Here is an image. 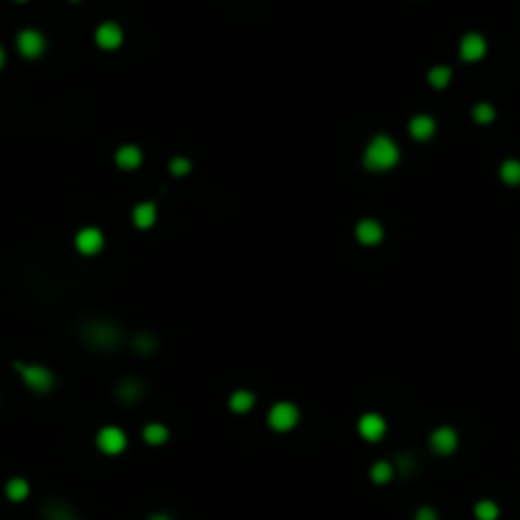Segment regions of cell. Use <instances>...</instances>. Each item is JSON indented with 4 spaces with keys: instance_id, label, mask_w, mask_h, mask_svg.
<instances>
[{
    "instance_id": "obj_20",
    "label": "cell",
    "mask_w": 520,
    "mask_h": 520,
    "mask_svg": "<svg viewBox=\"0 0 520 520\" xmlns=\"http://www.w3.org/2000/svg\"><path fill=\"white\" fill-rule=\"evenodd\" d=\"M370 477L375 484H388L393 480V464L390 461H375L370 469Z\"/></svg>"
},
{
    "instance_id": "obj_29",
    "label": "cell",
    "mask_w": 520,
    "mask_h": 520,
    "mask_svg": "<svg viewBox=\"0 0 520 520\" xmlns=\"http://www.w3.org/2000/svg\"><path fill=\"white\" fill-rule=\"evenodd\" d=\"M148 520H171L169 515H164V513H156V515H151Z\"/></svg>"
},
{
    "instance_id": "obj_14",
    "label": "cell",
    "mask_w": 520,
    "mask_h": 520,
    "mask_svg": "<svg viewBox=\"0 0 520 520\" xmlns=\"http://www.w3.org/2000/svg\"><path fill=\"white\" fill-rule=\"evenodd\" d=\"M141 161H143V153L138 146H123V148H118V153H115V164H118L120 169H125V171L138 169Z\"/></svg>"
},
{
    "instance_id": "obj_18",
    "label": "cell",
    "mask_w": 520,
    "mask_h": 520,
    "mask_svg": "<svg viewBox=\"0 0 520 520\" xmlns=\"http://www.w3.org/2000/svg\"><path fill=\"white\" fill-rule=\"evenodd\" d=\"M253 406H255V393H250V390H238V393L230 395V408L235 413H247Z\"/></svg>"
},
{
    "instance_id": "obj_27",
    "label": "cell",
    "mask_w": 520,
    "mask_h": 520,
    "mask_svg": "<svg viewBox=\"0 0 520 520\" xmlns=\"http://www.w3.org/2000/svg\"><path fill=\"white\" fill-rule=\"evenodd\" d=\"M416 520H438V515L434 507H421V510L416 513Z\"/></svg>"
},
{
    "instance_id": "obj_31",
    "label": "cell",
    "mask_w": 520,
    "mask_h": 520,
    "mask_svg": "<svg viewBox=\"0 0 520 520\" xmlns=\"http://www.w3.org/2000/svg\"><path fill=\"white\" fill-rule=\"evenodd\" d=\"M18 3H26V0H18Z\"/></svg>"
},
{
    "instance_id": "obj_8",
    "label": "cell",
    "mask_w": 520,
    "mask_h": 520,
    "mask_svg": "<svg viewBox=\"0 0 520 520\" xmlns=\"http://www.w3.org/2000/svg\"><path fill=\"white\" fill-rule=\"evenodd\" d=\"M429 446H431L436 454L446 457V454L457 452V446H459V436H457V431H454L452 426H441V429H436V431L431 434V438H429Z\"/></svg>"
},
{
    "instance_id": "obj_7",
    "label": "cell",
    "mask_w": 520,
    "mask_h": 520,
    "mask_svg": "<svg viewBox=\"0 0 520 520\" xmlns=\"http://www.w3.org/2000/svg\"><path fill=\"white\" fill-rule=\"evenodd\" d=\"M95 44L100 46V49H105V52L118 49V46L123 44V29H120L118 23H112V21L100 23V26H97V31H95Z\"/></svg>"
},
{
    "instance_id": "obj_11",
    "label": "cell",
    "mask_w": 520,
    "mask_h": 520,
    "mask_svg": "<svg viewBox=\"0 0 520 520\" xmlns=\"http://www.w3.org/2000/svg\"><path fill=\"white\" fill-rule=\"evenodd\" d=\"M357 429H360L362 438H367V441H380V438L385 436L388 426H385V418L378 416V413H365V416L360 418Z\"/></svg>"
},
{
    "instance_id": "obj_26",
    "label": "cell",
    "mask_w": 520,
    "mask_h": 520,
    "mask_svg": "<svg viewBox=\"0 0 520 520\" xmlns=\"http://www.w3.org/2000/svg\"><path fill=\"white\" fill-rule=\"evenodd\" d=\"M189 171H192V161H189V158L176 156L171 161V174H174V176H186Z\"/></svg>"
},
{
    "instance_id": "obj_12",
    "label": "cell",
    "mask_w": 520,
    "mask_h": 520,
    "mask_svg": "<svg viewBox=\"0 0 520 520\" xmlns=\"http://www.w3.org/2000/svg\"><path fill=\"white\" fill-rule=\"evenodd\" d=\"M355 235H357V240H360L362 245H378L385 232H383V224H380L378 220L367 217V220H360V222H357Z\"/></svg>"
},
{
    "instance_id": "obj_25",
    "label": "cell",
    "mask_w": 520,
    "mask_h": 520,
    "mask_svg": "<svg viewBox=\"0 0 520 520\" xmlns=\"http://www.w3.org/2000/svg\"><path fill=\"white\" fill-rule=\"evenodd\" d=\"M46 520H77V515L67 505H52L46 510Z\"/></svg>"
},
{
    "instance_id": "obj_13",
    "label": "cell",
    "mask_w": 520,
    "mask_h": 520,
    "mask_svg": "<svg viewBox=\"0 0 520 520\" xmlns=\"http://www.w3.org/2000/svg\"><path fill=\"white\" fill-rule=\"evenodd\" d=\"M408 130L416 141H431L436 133V120L431 115H416V118H411Z\"/></svg>"
},
{
    "instance_id": "obj_15",
    "label": "cell",
    "mask_w": 520,
    "mask_h": 520,
    "mask_svg": "<svg viewBox=\"0 0 520 520\" xmlns=\"http://www.w3.org/2000/svg\"><path fill=\"white\" fill-rule=\"evenodd\" d=\"M156 204L153 201H143V204H138V207L133 209V224L135 227H141V230H148V227H153V222H156Z\"/></svg>"
},
{
    "instance_id": "obj_19",
    "label": "cell",
    "mask_w": 520,
    "mask_h": 520,
    "mask_svg": "<svg viewBox=\"0 0 520 520\" xmlns=\"http://www.w3.org/2000/svg\"><path fill=\"white\" fill-rule=\"evenodd\" d=\"M500 178L510 186H518L520 184V161L518 158H507L505 164L500 166Z\"/></svg>"
},
{
    "instance_id": "obj_5",
    "label": "cell",
    "mask_w": 520,
    "mask_h": 520,
    "mask_svg": "<svg viewBox=\"0 0 520 520\" xmlns=\"http://www.w3.org/2000/svg\"><path fill=\"white\" fill-rule=\"evenodd\" d=\"M15 46H18V52H21V56H26V59H38L41 54H44L46 49V38L41 31L36 29H26L18 33V38H15Z\"/></svg>"
},
{
    "instance_id": "obj_17",
    "label": "cell",
    "mask_w": 520,
    "mask_h": 520,
    "mask_svg": "<svg viewBox=\"0 0 520 520\" xmlns=\"http://www.w3.org/2000/svg\"><path fill=\"white\" fill-rule=\"evenodd\" d=\"M31 492V484L23 480V477H13V480H8L6 484V495L8 500H13V503H23V500L29 498Z\"/></svg>"
},
{
    "instance_id": "obj_23",
    "label": "cell",
    "mask_w": 520,
    "mask_h": 520,
    "mask_svg": "<svg viewBox=\"0 0 520 520\" xmlns=\"http://www.w3.org/2000/svg\"><path fill=\"white\" fill-rule=\"evenodd\" d=\"M118 395L123 398V401H135L138 395H141V383L138 380H125V383H120V388H118Z\"/></svg>"
},
{
    "instance_id": "obj_22",
    "label": "cell",
    "mask_w": 520,
    "mask_h": 520,
    "mask_svg": "<svg viewBox=\"0 0 520 520\" xmlns=\"http://www.w3.org/2000/svg\"><path fill=\"white\" fill-rule=\"evenodd\" d=\"M429 82H431V87L444 89L446 84L452 82V69H449V67H434L431 72H429Z\"/></svg>"
},
{
    "instance_id": "obj_24",
    "label": "cell",
    "mask_w": 520,
    "mask_h": 520,
    "mask_svg": "<svg viewBox=\"0 0 520 520\" xmlns=\"http://www.w3.org/2000/svg\"><path fill=\"white\" fill-rule=\"evenodd\" d=\"M472 118H475L477 123H492V120H495V107H492V105H487V102L475 105Z\"/></svg>"
},
{
    "instance_id": "obj_2",
    "label": "cell",
    "mask_w": 520,
    "mask_h": 520,
    "mask_svg": "<svg viewBox=\"0 0 520 520\" xmlns=\"http://www.w3.org/2000/svg\"><path fill=\"white\" fill-rule=\"evenodd\" d=\"M15 370L21 372L23 383H26L31 390H36V393H46V390H52L54 388V375L49 367H44V365L15 362Z\"/></svg>"
},
{
    "instance_id": "obj_4",
    "label": "cell",
    "mask_w": 520,
    "mask_h": 520,
    "mask_svg": "<svg viewBox=\"0 0 520 520\" xmlns=\"http://www.w3.org/2000/svg\"><path fill=\"white\" fill-rule=\"evenodd\" d=\"M125 446H128V436L118 426H105V429H100V434H97V449L102 454L115 457V454L125 452Z\"/></svg>"
},
{
    "instance_id": "obj_21",
    "label": "cell",
    "mask_w": 520,
    "mask_h": 520,
    "mask_svg": "<svg viewBox=\"0 0 520 520\" xmlns=\"http://www.w3.org/2000/svg\"><path fill=\"white\" fill-rule=\"evenodd\" d=\"M475 518L477 520H498L500 518L498 503H492V500H480V503L475 505Z\"/></svg>"
},
{
    "instance_id": "obj_28",
    "label": "cell",
    "mask_w": 520,
    "mask_h": 520,
    "mask_svg": "<svg viewBox=\"0 0 520 520\" xmlns=\"http://www.w3.org/2000/svg\"><path fill=\"white\" fill-rule=\"evenodd\" d=\"M135 347H138V349H146V352H151V349H156V342H153L151 337H141V342L135 339Z\"/></svg>"
},
{
    "instance_id": "obj_3",
    "label": "cell",
    "mask_w": 520,
    "mask_h": 520,
    "mask_svg": "<svg viewBox=\"0 0 520 520\" xmlns=\"http://www.w3.org/2000/svg\"><path fill=\"white\" fill-rule=\"evenodd\" d=\"M298 418H301V413H298V408L293 406V403L289 401H281L275 403L273 408H270V413H268V424H270V429L273 431H291V429H296Z\"/></svg>"
},
{
    "instance_id": "obj_16",
    "label": "cell",
    "mask_w": 520,
    "mask_h": 520,
    "mask_svg": "<svg viewBox=\"0 0 520 520\" xmlns=\"http://www.w3.org/2000/svg\"><path fill=\"white\" fill-rule=\"evenodd\" d=\"M169 429H166L164 424H158V421H153V424H146V429H143V441L151 446H161L169 441Z\"/></svg>"
},
{
    "instance_id": "obj_30",
    "label": "cell",
    "mask_w": 520,
    "mask_h": 520,
    "mask_svg": "<svg viewBox=\"0 0 520 520\" xmlns=\"http://www.w3.org/2000/svg\"><path fill=\"white\" fill-rule=\"evenodd\" d=\"M3 64H6V52H3V46H0V69H3Z\"/></svg>"
},
{
    "instance_id": "obj_10",
    "label": "cell",
    "mask_w": 520,
    "mask_h": 520,
    "mask_svg": "<svg viewBox=\"0 0 520 520\" xmlns=\"http://www.w3.org/2000/svg\"><path fill=\"white\" fill-rule=\"evenodd\" d=\"M487 54V41L480 33H467L459 44V56L464 61H480Z\"/></svg>"
},
{
    "instance_id": "obj_32",
    "label": "cell",
    "mask_w": 520,
    "mask_h": 520,
    "mask_svg": "<svg viewBox=\"0 0 520 520\" xmlns=\"http://www.w3.org/2000/svg\"><path fill=\"white\" fill-rule=\"evenodd\" d=\"M75 3H77V0H75Z\"/></svg>"
},
{
    "instance_id": "obj_1",
    "label": "cell",
    "mask_w": 520,
    "mask_h": 520,
    "mask_svg": "<svg viewBox=\"0 0 520 520\" xmlns=\"http://www.w3.org/2000/svg\"><path fill=\"white\" fill-rule=\"evenodd\" d=\"M398 161H401V151H398L393 138H388V135H375V138L367 143L365 156H362V164L367 166L370 171H388V169H393Z\"/></svg>"
},
{
    "instance_id": "obj_9",
    "label": "cell",
    "mask_w": 520,
    "mask_h": 520,
    "mask_svg": "<svg viewBox=\"0 0 520 520\" xmlns=\"http://www.w3.org/2000/svg\"><path fill=\"white\" fill-rule=\"evenodd\" d=\"M75 245L82 255H97L100 250H102L105 238H102V232L97 230V227H84V230L77 232Z\"/></svg>"
},
{
    "instance_id": "obj_6",
    "label": "cell",
    "mask_w": 520,
    "mask_h": 520,
    "mask_svg": "<svg viewBox=\"0 0 520 520\" xmlns=\"http://www.w3.org/2000/svg\"><path fill=\"white\" fill-rule=\"evenodd\" d=\"M118 339H120V332L110 321H92L87 327V342L97 344V347H102V349L115 347Z\"/></svg>"
}]
</instances>
